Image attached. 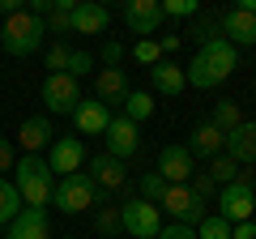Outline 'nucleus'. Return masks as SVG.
Returning <instances> with one entry per match:
<instances>
[{"label":"nucleus","mask_w":256,"mask_h":239,"mask_svg":"<svg viewBox=\"0 0 256 239\" xmlns=\"http://www.w3.org/2000/svg\"><path fill=\"white\" fill-rule=\"evenodd\" d=\"M235 68H239V52L226 38H214V43L196 47V56L188 60L184 77H188V86H196V90H214V86H222Z\"/></svg>","instance_id":"f257e3e1"},{"label":"nucleus","mask_w":256,"mask_h":239,"mask_svg":"<svg viewBox=\"0 0 256 239\" xmlns=\"http://www.w3.org/2000/svg\"><path fill=\"white\" fill-rule=\"evenodd\" d=\"M13 188H18L22 205H34V210H47L52 205V188L56 175L47 171V162L38 154H22L18 166H13Z\"/></svg>","instance_id":"f03ea898"},{"label":"nucleus","mask_w":256,"mask_h":239,"mask_svg":"<svg viewBox=\"0 0 256 239\" xmlns=\"http://www.w3.org/2000/svg\"><path fill=\"white\" fill-rule=\"evenodd\" d=\"M43 18H34L30 9H18L13 18H4V26H0V47L9 56H34L38 47H43Z\"/></svg>","instance_id":"7ed1b4c3"},{"label":"nucleus","mask_w":256,"mask_h":239,"mask_svg":"<svg viewBox=\"0 0 256 239\" xmlns=\"http://www.w3.org/2000/svg\"><path fill=\"white\" fill-rule=\"evenodd\" d=\"M98 188H94V180L86 171H77V175H64V180H56V188H52V205L60 214H86V210H94L98 205Z\"/></svg>","instance_id":"20e7f679"},{"label":"nucleus","mask_w":256,"mask_h":239,"mask_svg":"<svg viewBox=\"0 0 256 239\" xmlns=\"http://www.w3.org/2000/svg\"><path fill=\"white\" fill-rule=\"evenodd\" d=\"M158 210L171 214V222H184V226H201V218L210 214V201H201V196L192 192L188 184H171V188H166V196L158 201Z\"/></svg>","instance_id":"39448f33"},{"label":"nucleus","mask_w":256,"mask_h":239,"mask_svg":"<svg viewBox=\"0 0 256 239\" xmlns=\"http://www.w3.org/2000/svg\"><path fill=\"white\" fill-rule=\"evenodd\" d=\"M120 226L128 230V239H154L162 230V214H158V205L132 196V201L120 205Z\"/></svg>","instance_id":"423d86ee"},{"label":"nucleus","mask_w":256,"mask_h":239,"mask_svg":"<svg viewBox=\"0 0 256 239\" xmlns=\"http://www.w3.org/2000/svg\"><path fill=\"white\" fill-rule=\"evenodd\" d=\"M218 214L230 222V226H235V222H252V214H256V188L244 184V180L218 188Z\"/></svg>","instance_id":"0eeeda50"},{"label":"nucleus","mask_w":256,"mask_h":239,"mask_svg":"<svg viewBox=\"0 0 256 239\" xmlns=\"http://www.w3.org/2000/svg\"><path fill=\"white\" fill-rule=\"evenodd\" d=\"M43 102L52 116H73L77 102H82V86H77V77L68 73H47L43 82Z\"/></svg>","instance_id":"6e6552de"},{"label":"nucleus","mask_w":256,"mask_h":239,"mask_svg":"<svg viewBox=\"0 0 256 239\" xmlns=\"http://www.w3.org/2000/svg\"><path fill=\"white\" fill-rule=\"evenodd\" d=\"M82 162H86V146H82V137H56L52 141V150H47V171L52 175H77L82 171Z\"/></svg>","instance_id":"1a4fd4ad"},{"label":"nucleus","mask_w":256,"mask_h":239,"mask_svg":"<svg viewBox=\"0 0 256 239\" xmlns=\"http://www.w3.org/2000/svg\"><path fill=\"white\" fill-rule=\"evenodd\" d=\"M222 154L239 166H252L256 162V120H244L239 128H230L222 137Z\"/></svg>","instance_id":"9d476101"},{"label":"nucleus","mask_w":256,"mask_h":239,"mask_svg":"<svg viewBox=\"0 0 256 239\" xmlns=\"http://www.w3.org/2000/svg\"><path fill=\"white\" fill-rule=\"evenodd\" d=\"M218 34L226 38L235 52H239V47H256V18L244 13V9H230V13L218 18Z\"/></svg>","instance_id":"9b49d317"},{"label":"nucleus","mask_w":256,"mask_h":239,"mask_svg":"<svg viewBox=\"0 0 256 239\" xmlns=\"http://www.w3.org/2000/svg\"><path fill=\"white\" fill-rule=\"evenodd\" d=\"M102 141H107V154L111 158H132L137 154V146H141V137H137V124H128L124 116H111V124H107V132H102Z\"/></svg>","instance_id":"f8f14e48"},{"label":"nucleus","mask_w":256,"mask_h":239,"mask_svg":"<svg viewBox=\"0 0 256 239\" xmlns=\"http://www.w3.org/2000/svg\"><path fill=\"white\" fill-rule=\"evenodd\" d=\"M73 124H77L82 137H102L107 124H111V107H107V102H98V98H82V102H77V111H73Z\"/></svg>","instance_id":"ddd939ff"},{"label":"nucleus","mask_w":256,"mask_h":239,"mask_svg":"<svg viewBox=\"0 0 256 239\" xmlns=\"http://www.w3.org/2000/svg\"><path fill=\"white\" fill-rule=\"evenodd\" d=\"M154 171L162 175L166 184H188V180H192V154H188V146H166L162 154H158Z\"/></svg>","instance_id":"4468645a"},{"label":"nucleus","mask_w":256,"mask_h":239,"mask_svg":"<svg viewBox=\"0 0 256 239\" xmlns=\"http://www.w3.org/2000/svg\"><path fill=\"white\" fill-rule=\"evenodd\" d=\"M124 22H128L132 34L150 38L158 30V22H162V9H158V0H128L124 4Z\"/></svg>","instance_id":"2eb2a0df"},{"label":"nucleus","mask_w":256,"mask_h":239,"mask_svg":"<svg viewBox=\"0 0 256 239\" xmlns=\"http://www.w3.org/2000/svg\"><path fill=\"white\" fill-rule=\"evenodd\" d=\"M94 180V188L98 192H116V188H124V162L120 158H111V154H98V158H90V171H86Z\"/></svg>","instance_id":"dca6fc26"},{"label":"nucleus","mask_w":256,"mask_h":239,"mask_svg":"<svg viewBox=\"0 0 256 239\" xmlns=\"http://www.w3.org/2000/svg\"><path fill=\"white\" fill-rule=\"evenodd\" d=\"M56 132H52V120L47 116H30L22 120V128H18V146L26 150V154H38V150H52Z\"/></svg>","instance_id":"f3484780"},{"label":"nucleus","mask_w":256,"mask_h":239,"mask_svg":"<svg viewBox=\"0 0 256 239\" xmlns=\"http://www.w3.org/2000/svg\"><path fill=\"white\" fill-rule=\"evenodd\" d=\"M9 239H47V210L22 205V214L9 222Z\"/></svg>","instance_id":"a211bd4d"},{"label":"nucleus","mask_w":256,"mask_h":239,"mask_svg":"<svg viewBox=\"0 0 256 239\" xmlns=\"http://www.w3.org/2000/svg\"><path fill=\"white\" fill-rule=\"evenodd\" d=\"M111 22V13L102 9L98 0H77V9H73V30L77 34H102Z\"/></svg>","instance_id":"6ab92c4d"},{"label":"nucleus","mask_w":256,"mask_h":239,"mask_svg":"<svg viewBox=\"0 0 256 239\" xmlns=\"http://www.w3.org/2000/svg\"><path fill=\"white\" fill-rule=\"evenodd\" d=\"M150 82H154L158 94H171V98L188 90V77H184V68L175 64V60H158V64L150 68Z\"/></svg>","instance_id":"aec40b11"},{"label":"nucleus","mask_w":256,"mask_h":239,"mask_svg":"<svg viewBox=\"0 0 256 239\" xmlns=\"http://www.w3.org/2000/svg\"><path fill=\"white\" fill-rule=\"evenodd\" d=\"M94 98H98V102H124L128 98L124 68H102V73L94 77Z\"/></svg>","instance_id":"412c9836"},{"label":"nucleus","mask_w":256,"mask_h":239,"mask_svg":"<svg viewBox=\"0 0 256 239\" xmlns=\"http://www.w3.org/2000/svg\"><path fill=\"white\" fill-rule=\"evenodd\" d=\"M188 154H192V158H196V154H201V158H218V154H222V132L214 128L210 120H205L201 128L192 132V141H188Z\"/></svg>","instance_id":"4be33fe9"},{"label":"nucleus","mask_w":256,"mask_h":239,"mask_svg":"<svg viewBox=\"0 0 256 239\" xmlns=\"http://www.w3.org/2000/svg\"><path fill=\"white\" fill-rule=\"evenodd\" d=\"M73 9H77V0H56V9L43 18V30H47V34H56V38L73 34Z\"/></svg>","instance_id":"5701e85b"},{"label":"nucleus","mask_w":256,"mask_h":239,"mask_svg":"<svg viewBox=\"0 0 256 239\" xmlns=\"http://www.w3.org/2000/svg\"><path fill=\"white\" fill-rule=\"evenodd\" d=\"M210 124L222 132V137H226L230 128H239V124H244V116H239V102H235V98H222V102H214V120H210Z\"/></svg>","instance_id":"b1692460"},{"label":"nucleus","mask_w":256,"mask_h":239,"mask_svg":"<svg viewBox=\"0 0 256 239\" xmlns=\"http://www.w3.org/2000/svg\"><path fill=\"white\" fill-rule=\"evenodd\" d=\"M154 116V98H150L146 90H128V98H124V120L128 124H141V120H150Z\"/></svg>","instance_id":"393cba45"},{"label":"nucleus","mask_w":256,"mask_h":239,"mask_svg":"<svg viewBox=\"0 0 256 239\" xmlns=\"http://www.w3.org/2000/svg\"><path fill=\"white\" fill-rule=\"evenodd\" d=\"M18 214H22V196H18V188H13V180H0V226H9Z\"/></svg>","instance_id":"a878e982"},{"label":"nucleus","mask_w":256,"mask_h":239,"mask_svg":"<svg viewBox=\"0 0 256 239\" xmlns=\"http://www.w3.org/2000/svg\"><path fill=\"white\" fill-rule=\"evenodd\" d=\"M205 175H210L218 188H226V184H235V180H239V162H230L226 154H218V158H210V171H205Z\"/></svg>","instance_id":"bb28decb"},{"label":"nucleus","mask_w":256,"mask_h":239,"mask_svg":"<svg viewBox=\"0 0 256 239\" xmlns=\"http://www.w3.org/2000/svg\"><path fill=\"white\" fill-rule=\"evenodd\" d=\"M196 239H230V222L222 214H205L201 226H196Z\"/></svg>","instance_id":"cd10ccee"},{"label":"nucleus","mask_w":256,"mask_h":239,"mask_svg":"<svg viewBox=\"0 0 256 239\" xmlns=\"http://www.w3.org/2000/svg\"><path fill=\"white\" fill-rule=\"evenodd\" d=\"M166 188H171V184H166V180H162L158 171H146V175H141V201L158 205V201L166 196Z\"/></svg>","instance_id":"c85d7f7f"},{"label":"nucleus","mask_w":256,"mask_h":239,"mask_svg":"<svg viewBox=\"0 0 256 239\" xmlns=\"http://www.w3.org/2000/svg\"><path fill=\"white\" fill-rule=\"evenodd\" d=\"M162 18H201V0H158Z\"/></svg>","instance_id":"c756f323"},{"label":"nucleus","mask_w":256,"mask_h":239,"mask_svg":"<svg viewBox=\"0 0 256 239\" xmlns=\"http://www.w3.org/2000/svg\"><path fill=\"white\" fill-rule=\"evenodd\" d=\"M188 38H196L201 47H205V43H214V38H222V34H218V18H205V13H201V18L192 22Z\"/></svg>","instance_id":"7c9ffc66"},{"label":"nucleus","mask_w":256,"mask_h":239,"mask_svg":"<svg viewBox=\"0 0 256 239\" xmlns=\"http://www.w3.org/2000/svg\"><path fill=\"white\" fill-rule=\"evenodd\" d=\"M94 226H98V235H120V205H102L98 214H94Z\"/></svg>","instance_id":"2f4dec72"},{"label":"nucleus","mask_w":256,"mask_h":239,"mask_svg":"<svg viewBox=\"0 0 256 239\" xmlns=\"http://www.w3.org/2000/svg\"><path fill=\"white\" fill-rule=\"evenodd\" d=\"M68 56H73V47L64 43V38H56V43L47 47V68H52V73H64V68H68Z\"/></svg>","instance_id":"473e14b6"},{"label":"nucleus","mask_w":256,"mask_h":239,"mask_svg":"<svg viewBox=\"0 0 256 239\" xmlns=\"http://www.w3.org/2000/svg\"><path fill=\"white\" fill-rule=\"evenodd\" d=\"M132 56H137V64H146V68H154L158 60H162V52H158V43H154V38H141V43L132 47Z\"/></svg>","instance_id":"72a5a7b5"},{"label":"nucleus","mask_w":256,"mask_h":239,"mask_svg":"<svg viewBox=\"0 0 256 239\" xmlns=\"http://www.w3.org/2000/svg\"><path fill=\"white\" fill-rule=\"evenodd\" d=\"M90 68H94V56H90V52H73V56H68V68H64V73L82 82V77L90 73Z\"/></svg>","instance_id":"f704fd0d"},{"label":"nucleus","mask_w":256,"mask_h":239,"mask_svg":"<svg viewBox=\"0 0 256 239\" xmlns=\"http://www.w3.org/2000/svg\"><path fill=\"white\" fill-rule=\"evenodd\" d=\"M188 188H192V192H196V196H201V201H210V196H214V188H218V184H214V180H210V175H205V171H192Z\"/></svg>","instance_id":"c9c22d12"},{"label":"nucleus","mask_w":256,"mask_h":239,"mask_svg":"<svg viewBox=\"0 0 256 239\" xmlns=\"http://www.w3.org/2000/svg\"><path fill=\"white\" fill-rule=\"evenodd\" d=\"M154 239H196V226H184V222H166Z\"/></svg>","instance_id":"e433bc0d"},{"label":"nucleus","mask_w":256,"mask_h":239,"mask_svg":"<svg viewBox=\"0 0 256 239\" xmlns=\"http://www.w3.org/2000/svg\"><path fill=\"white\" fill-rule=\"evenodd\" d=\"M18 166V150H13L9 137H0V180H4V171H13Z\"/></svg>","instance_id":"4c0bfd02"},{"label":"nucleus","mask_w":256,"mask_h":239,"mask_svg":"<svg viewBox=\"0 0 256 239\" xmlns=\"http://www.w3.org/2000/svg\"><path fill=\"white\" fill-rule=\"evenodd\" d=\"M120 60H124V47H120L116 38H107V43H102V64H107V68H120Z\"/></svg>","instance_id":"58836bf2"},{"label":"nucleus","mask_w":256,"mask_h":239,"mask_svg":"<svg viewBox=\"0 0 256 239\" xmlns=\"http://www.w3.org/2000/svg\"><path fill=\"white\" fill-rule=\"evenodd\" d=\"M230 239H256V222H235L230 226Z\"/></svg>","instance_id":"ea45409f"},{"label":"nucleus","mask_w":256,"mask_h":239,"mask_svg":"<svg viewBox=\"0 0 256 239\" xmlns=\"http://www.w3.org/2000/svg\"><path fill=\"white\" fill-rule=\"evenodd\" d=\"M180 38H184V34H166V38H158V52H162V60H166L171 52H180Z\"/></svg>","instance_id":"a19ab883"},{"label":"nucleus","mask_w":256,"mask_h":239,"mask_svg":"<svg viewBox=\"0 0 256 239\" xmlns=\"http://www.w3.org/2000/svg\"><path fill=\"white\" fill-rule=\"evenodd\" d=\"M18 9H22V0H0V13H4V18H13Z\"/></svg>","instance_id":"79ce46f5"},{"label":"nucleus","mask_w":256,"mask_h":239,"mask_svg":"<svg viewBox=\"0 0 256 239\" xmlns=\"http://www.w3.org/2000/svg\"><path fill=\"white\" fill-rule=\"evenodd\" d=\"M64 239H77V235H64Z\"/></svg>","instance_id":"37998d69"}]
</instances>
